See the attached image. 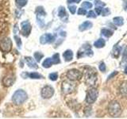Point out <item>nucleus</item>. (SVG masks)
<instances>
[{"instance_id":"41","label":"nucleus","mask_w":127,"mask_h":119,"mask_svg":"<svg viewBox=\"0 0 127 119\" xmlns=\"http://www.w3.org/2000/svg\"><path fill=\"white\" fill-rule=\"evenodd\" d=\"M123 7L126 11H127V1H123Z\"/></svg>"},{"instance_id":"6","label":"nucleus","mask_w":127,"mask_h":119,"mask_svg":"<svg viewBox=\"0 0 127 119\" xmlns=\"http://www.w3.org/2000/svg\"><path fill=\"white\" fill-rule=\"evenodd\" d=\"M92 57L93 56V51L91 50V45L87 44V45H84L81 49L79 50L77 53V58H80V57Z\"/></svg>"},{"instance_id":"38","label":"nucleus","mask_w":127,"mask_h":119,"mask_svg":"<svg viewBox=\"0 0 127 119\" xmlns=\"http://www.w3.org/2000/svg\"><path fill=\"white\" fill-rule=\"evenodd\" d=\"M87 18H96V14H95L94 11L91 10L88 13V14H87Z\"/></svg>"},{"instance_id":"27","label":"nucleus","mask_w":127,"mask_h":119,"mask_svg":"<svg viewBox=\"0 0 127 119\" xmlns=\"http://www.w3.org/2000/svg\"><path fill=\"white\" fill-rule=\"evenodd\" d=\"M43 57H44V55L41 53H39V52H36L34 53V58L36 59V60L37 62L41 61V60L43 58Z\"/></svg>"},{"instance_id":"40","label":"nucleus","mask_w":127,"mask_h":119,"mask_svg":"<svg viewBox=\"0 0 127 119\" xmlns=\"http://www.w3.org/2000/svg\"><path fill=\"white\" fill-rule=\"evenodd\" d=\"M118 74V71H114L113 73H111L109 76H108V79H111V78H113L114 76H115V75H116Z\"/></svg>"},{"instance_id":"18","label":"nucleus","mask_w":127,"mask_h":119,"mask_svg":"<svg viewBox=\"0 0 127 119\" xmlns=\"http://www.w3.org/2000/svg\"><path fill=\"white\" fill-rule=\"evenodd\" d=\"M58 16L61 19H63L64 18H67V12L64 7L63 6H60L59 9H58Z\"/></svg>"},{"instance_id":"11","label":"nucleus","mask_w":127,"mask_h":119,"mask_svg":"<svg viewBox=\"0 0 127 119\" xmlns=\"http://www.w3.org/2000/svg\"><path fill=\"white\" fill-rule=\"evenodd\" d=\"M54 40H55L54 36H53L50 33H45L42 35L41 38H40V42H41L42 45H45V44L52 43L53 41H54Z\"/></svg>"},{"instance_id":"22","label":"nucleus","mask_w":127,"mask_h":119,"mask_svg":"<svg viewBox=\"0 0 127 119\" xmlns=\"http://www.w3.org/2000/svg\"><path fill=\"white\" fill-rule=\"evenodd\" d=\"M101 33H102V35L104 36V37H111V36L113 35V32L111 30H108V29L102 30Z\"/></svg>"},{"instance_id":"4","label":"nucleus","mask_w":127,"mask_h":119,"mask_svg":"<svg viewBox=\"0 0 127 119\" xmlns=\"http://www.w3.org/2000/svg\"><path fill=\"white\" fill-rule=\"evenodd\" d=\"M109 113L112 117H119L122 114L120 104L117 101H112L109 105Z\"/></svg>"},{"instance_id":"23","label":"nucleus","mask_w":127,"mask_h":119,"mask_svg":"<svg viewBox=\"0 0 127 119\" xmlns=\"http://www.w3.org/2000/svg\"><path fill=\"white\" fill-rule=\"evenodd\" d=\"M114 23L115 25H117L118 26H121L124 24V22H123V18L122 17H116L114 18Z\"/></svg>"},{"instance_id":"35","label":"nucleus","mask_w":127,"mask_h":119,"mask_svg":"<svg viewBox=\"0 0 127 119\" xmlns=\"http://www.w3.org/2000/svg\"><path fill=\"white\" fill-rule=\"evenodd\" d=\"M99 70L102 72H105L106 71V65L104 63H101L100 64H99Z\"/></svg>"},{"instance_id":"9","label":"nucleus","mask_w":127,"mask_h":119,"mask_svg":"<svg viewBox=\"0 0 127 119\" xmlns=\"http://www.w3.org/2000/svg\"><path fill=\"white\" fill-rule=\"evenodd\" d=\"M54 94V89L51 86L47 85L41 90V96L43 98H50Z\"/></svg>"},{"instance_id":"7","label":"nucleus","mask_w":127,"mask_h":119,"mask_svg":"<svg viewBox=\"0 0 127 119\" xmlns=\"http://www.w3.org/2000/svg\"><path fill=\"white\" fill-rule=\"evenodd\" d=\"M98 97V90L96 89H90L87 93V97H86V101L87 103L91 104L94 103L96 101Z\"/></svg>"},{"instance_id":"16","label":"nucleus","mask_w":127,"mask_h":119,"mask_svg":"<svg viewBox=\"0 0 127 119\" xmlns=\"http://www.w3.org/2000/svg\"><path fill=\"white\" fill-rule=\"evenodd\" d=\"M36 14H37V19L41 18V17H45L46 15V12L44 10V8L42 6H38L37 7V10H36Z\"/></svg>"},{"instance_id":"26","label":"nucleus","mask_w":127,"mask_h":119,"mask_svg":"<svg viewBox=\"0 0 127 119\" xmlns=\"http://www.w3.org/2000/svg\"><path fill=\"white\" fill-rule=\"evenodd\" d=\"M52 59H53V64H57V63H59L60 62H61V60H60V55L58 53L54 54L53 56V57H52Z\"/></svg>"},{"instance_id":"12","label":"nucleus","mask_w":127,"mask_h":119,"mask_svg":"<svg viewBox=\"0 0 127 119\" xmlns=\"http://www.w3.org/2000/svg\"><path fill=\"white\" fill-rule=\"evenodd\" d=\"M14 77L12 75H6V77H4L2 79V83L4 84V86L6 87H10L14 83Z\"/></svg>"},{"instance_id":"19","label":"nucleus","mask_w":127,"mask_h":119,"mask_svg":"<svg viewBox=\"0 0 127 119\" xmlns=\"http://www.w3.org/2000/svg\"><path fill=\"white\" fill-rule=\"evenodd\" d=\"M53 64V59H52V58H47V59L45 60V61L43 62L42 66L44 67H45V68H49V67H50Z\"/></svg>"},{"instance_id":"1","label":"nucleus","mask_w":127,"mask_h":119,"mask_svg":"<svg viewBox=\"0 0 127 119\" xmlns=\"http://www.w3.org/2000/svg\"><path fill=\"white\" fill-rule=\"evenodd\" d=\"M84 79H85V83L87 85L91 87H95L97 82L96 72L91 68L87 67V68L85 69L84 71Z\"/></svg>"},{"instance_id":"33","label":"nucleus","mask_w":127,"mask_h":119,"mask_svg":"<svg viewBox=\"0 0 127 119\" xmlns=\"http://www.w3.org/2000/svg\"><path fill=\"white\" fill-rule=\"evenodd\" d=\"M68 10L71 12V14H74L75 13V10H76V6H74V5H71V6H68Z\"/></svg>"},{"instance_id":"3","label":"nucleus","mask_w":127,"mask_h":119,"mask_svg":"<svg viewBox=\"0 0 127 119\" xmlns=\"http://www.w3.org/2000/svg\"><path fill=\"white\" fill-rule=\"evenodd\" d=\"M75 88H76V83L73 82V80L68 79V80H65L62 83L61 90L62 92L65 94H71L74 92L75 90Z\"/></svg>"},{"instance_id":"28","label":"nucleus","mask_w":127,"mask_h":119,"mask_svg":"<svg viewBox=\"0 0 127 119\" xmlns=\"http://www.w3.org/2000/svg\"><path fill=\"white\" fill-rule=\"evenodd\" d=\"M49 78L50 80H52V81H56L57 79V78H58V74L57 72L51 73L49 75Z\"/></svg>"},{"instance_id":"34","label":"nucleus","mask_w":127,"mask_h":119,"mask_svg":"<svg viewBox=\"0 0 127 119\" xmlns=\"http://www.w3.org/2000/svg\"><path fill=\"white\" fill-rule=\"evenodd\" d=\"M87 14L86 10H84L83 8H79L78 10V14L79 15H85Z\"/></svg>"},{"instance_id":"32","label":"nucleus","mask_w":127,"mask_h":119,"mask_svg":"<svg viewBox=\"0 0 127 119\" xmlns=\"http://www.w3.org/2000/svg\"><path fill=\"white\" fill-rule=\"evenodd\" d=\"M110 14V11L108 8H104V9H102V16H107Z\"/></svg>"},{"instance_id":"5","label":"nucleus","mask_w":127,"mask_h":119,"mask_svg":"<svg viewBox=\"0 0 127 119\" xmlns=\"http://www.w3.org/2000/svg\"><path fill=\"white\" fill-rule=\"evenodd\" d=\"M12 49V41L9 37H6L0 41V50L2 53H10Z\"/></svg>"},{"instance_id":"31","label":"nucleus","mask_w":127,"mask_h":119,"mask_svg":"<svg viewBox=\"0 0 127 119\" xmlns=\"http://www.w3.org/2000/svg\"><path fill=\"white\" fill-rule=\"evenodd\" d=\"M122 61L124 63L127 62V48H126L122 54Z\"/></svg>"},{"instance_id":"20","label":"nucleus","mask_w":127,"mask_h":119,"mask_svg":"<svg viewBox=\"0 0 127 119\" xmlns=\"http://www.w3.org/2000/svg\"><path fill=\"white\" fill-rule=\"evenodd\" d=\"M105 41L103 39H98L94 43V46L98 48V49H100V48H102L105 46Z\"/></svg>"},{"instance_id":"10","label":"nucleus","mask_w":127,"mask_h":119,"mask_svg":"<svg viewBox=\"0 0 127 119\" xmlns=\"http://www.w3.org/2000/svg\"><path fill=\"white\" fill-rule=\"evenodd\" d=\"M21 27H22V33L25 36V37H28L30 35V32H31V25L30 23L28 21L22 22L21 23Z\"/></svg>"},{"instance_id":"25","label":"nucleus","mask_w":127,"mask_h":119,"mask_svg":"<svg viewBox=\"0 0 127 119\" xmlns=\"http://www.w3.org/2000/svg\"><path fill=\"white\" fill-rule=\"evenodd\" d=\"M27 4V0H16V5L18 7H23Z\"/></svg>"},{"instance_id":"36","label":"nucleus","mask_w":127,"mask_h":119,"mask_svg":"<svg viewBox=\"0 0 127 119\" xmlns=\"http://www.w3.org/2000/svg\"><path fill=\"white\" fill-rule=\"evenodd\" d=\"M95 11H96L97 15L102 14V6H96V7H95Z\"/></svg>"},{"instance_id":"17","label":"nucleus","mask_w":127,"mask_h":119,"mask_svg":"<svg viewBox=\"0 0 127 119\" xmlns=\"http://www.w3.org/2000/svg\"><path fill=\"white\" fill-rule=\"evenodd\" d=\"M120 93L123 96L127 97V81L123 82L120 86Z\"/></svg>"},{"instance_id":"14","label":"nucleus","mask_w":127,"mask_h":119,"mask_svg":"<svg viewBox=\"0 0 127 119\" xmlns=\"http://www.w3.org/2000/svg\"><path fill=\"white\" fill-rule=\"evenodd\" d=\"M92 27V23H91V22H84L83 23H82L80 26H79V30L80 31H85V30H87L91 29V28Z\"/></svg>"},{"instance_id":"21","label":"nucleus","mask_w":127,"mask_h":119,"mask_svg":"<svg viewBox=\"0 0 127 119\" xmlns=\"http://www.w3.org/2000/svg\"><path fill=\"white\" fill-rule=\"evenodd\" d=\"M121 50H122L121 47H119L118 45H115L114 48V50H113V56H114V57L118 58L119 57V55H120Z\"/></svg>"},{"instance_id":"2","label":"nucleus","mask_w":127,"mask_h":119,"mask_svg":"<svg viewBox=\"0 0 127 119\" xmlns=\"http://www.w3.org/2000/svg\"><path fill=\"white\" fill-rule=\"evenodd\" d=\"M27 99V94L23 90H16L12 96V101L16 105H21L24 103Z\"/></svg>"},{"instance_id":"37","label":"nucleus","mask_w":127,"mask_h":119,"mask_svg":"<svg viewBox=\"0 0 127 119\" xmlns=\"http://www.w3.org/2000/svg\"><path fill=\"white\" fill-rule=\"evenodd\" d=\"M95 4L96 6H104L106 5L104 2H101L100 0H95Z\"/></svg>"},{"instance_id":"42","label":"nucleus","mask_w":127,"mask_h":119,"mask_svg":"<svg viewBox=\"0 0 127 119\" xmlns=\"http://www.w3.org/2000/svg\"><path fill=\"white\" fill-rule=\"evenodd\" d=\"M125 73L127 75V66L126 67V68H125Z\"/></svg>"},{"instance_id":"8","label":"nucleus","mask_w":127,"mask_h":119,"mask_svg":"<svg viewBox=\"0 0 127 119\" xmlns=\"http://www.w3.org/2000/svg\"><path fill=\"white\" fill-rule=\"evenodd\" d=\"M67 77L68 79H71V80H79L82 78V73L79 71L76 70V69H72V70H69L67 72Z\"/></svg>"},{"instance_id":"15","label":"nucleus","mask_w":127,"mask_h":119,"mask_svg":"<svg viewBox=\"0 0 127 119\" xmlns=\"http://www.w3.org/2000/svg\"><path fill=\"white\" fill-rule=\"evenodd\" d=\"M63 57L65 61H71L73 58V53L71 50H67L63 53Z\"/></svg>"},{"instance_id":"29","label":"nucleus","mask_w":127,"mask_h":119,"mask_svg":"<svg viewBox=\"0 0 127 119\" xmlns=\"http://www.w3.org/2000/svg\"><path fill=\"white\" fill-rule=\"evenodd\" d=\"M14 40L16 41V44H17V45L18 48H21L22 46V41H21V38L19 37H18L17 35H14Z\"/></svg>"},{"instance_id":"13","label":"nucleus","mask_w":127,"mask_h":119,"mask_svg":"<svg viewBox=\"0 0 127 119\" xmlns=\"http://www.w3.org/2000/svg\"><path fill=\"white\" fill-rule=\"evenodd\" d=\"M25 60L27 63V65L30 67H31V68H37L38 67L37 63L35 62V60L32 57H25Z\"/></svg>"},{"instance_id":"30","label":"nucleus","mask_w":127,"mask_h":119,"mask_svg":"<svg viewBox=\"0 0 127 119\" xmlns=\"http://www.w3.org/2000/svg\"><path fill=\"white\" fill-rule=\"evenodd\" d=\"M82 6L86 8V9H91V8L92 7V4L89 2H84L82 3Z\"/></svg>"},{"instance_id":"24","label":"nucleus","mask_w":127,"mask_h":119,"mask_svg":"<svg viewBox=\"0 0 127 119\" xmlns=\"http://www.w3.org/2000/svg\"><path fill=\"white\" fill-rule=\"evenodd\" d=\"M28 75L30 76V78L31 79H42L43 76L39 73H37V72H32V73H30L28 74Z\"/></svg>"},{"instance_id":"39","label":"nucleus","mask_w":127,"mask_h":119,"mask_svg":"<svg viewBox=\"0 0 127 119\" xmlns=\"http://www.w3.org/2000/svg\"><path fill=\"white\" fill-rule=\"evenodd\" d=\"M67 3H73V2H75V3H79V2H81V0H67Z\"/></svg>"}]
</instances>
